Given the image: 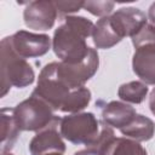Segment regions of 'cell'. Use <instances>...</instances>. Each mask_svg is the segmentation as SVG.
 Listing matches in <instances>:
<instances>
[{
    "mask_svg": "<svg viewBox=\"0 0 155 155\" xmlns=\"http://www.w3.org/2000/svg\"><path fill=\"white\" fill-rule=\"evenodd\" d=\"M94 24L82 16H67L54 30L52 50L61 62L75 64L85 59L91 47L86 39L92 35Z\"/></svg>",
    "mask_w": 155,
    "mask_h": 155,
    "instance_id": "cell-1",
    "label": "cell"
},
{
    "mask_svg": "<svg viewBox=\"0 0 155 155\" xmlns=\"http://www.w3.org/2000/svg\"><path fill=\"white\" fill-rule=\"evenodd\" d=\"M0 58H1V93L4 97L8 90L13 87L23 88L34 82L35 73L33 67L27 59L18 56L11 46L10 38L6 36L0 44Z\"/></svg>",
    "mask_w": 155,
    "mask_h": 155,
    "instance_id": "cell-2",
    "label": "cell"
},
{
    "mask_svg": "<svg viewBox=\"0 0 155 155\" xmlns=\"http://www.w3.org/2000/svg\"><path fill=\"white\" fill-rule=\"evenodd\" d=\"M102 125L92 113H75L59 119L62 137L73 144H85L86 147L97 142Z\"/></svg>",
    "mask_w": 155,
    "mask_h": 155,
    "instance_id": "cell-3",
    "label": "cell"
},
{
    "mask_svg": "<svg viewBox=\"0 0 155 155\" xmlns=\"http://www.w3.org/2000/svg\"><path fill=\"white\" fill-rule=\"evenodd\" d=\"M15 116L21 131L40 132L50 125L59 121L53 114V109L41 98L31 94L15 108Z\"/></svg>",
    "mask_w": 155,
    "mask_h": 155,
    "instance_id": "cell-4",
    "label": "cell"
},
{
    "mask_svg": "<svg viewBox=\"0 0 155 155\" xmlns=\"http://www.w3.org/2000/svg\"><path fill=\"white\" fill-rule=\"evenodd\" d=\"M71 91L73 88L58 76L56 62H51L41 69L38 85L31 94L45 101L53 110H61Z\"/></svg>",
    "mask_w": 155,
    "mask_h": 155,
    "instance_id": "cell-5",
    "label": "cell"
},
{
    "mask_svg": "<svg viewBox=\"0 0 155 155\" xmlns=\"http://www.w3.org/2000/svg\"><path fill=\"white\" fill-rule=\"evenodd\" d=\"M58 76L70 87L79 88L85 85L98 70L99 57L94 48H90L87 56L84 61L75 64H69L64 62H56Z\"/></svg>",
    "mask_w": 155,
    "mask_h": 155,
    "instance_id": "cell-6",
    "label": "cell"
},
{
    "mask_svg": "<svg viewBox=\"0 0 155 155\" xmlns=\"http://www.w3.org/2000/svg\"><path fill=\"white\" fill-rule=\"evenodd\" d=\"M8 38L15 52L24 59L41 57L51 48V39L46 34H34L27 30H19Z\"/></svg>",
    "mask_w": 155,
    "mask_h": 155,
    "instance_id": "cell-7",
    "label": "cell"
},
{
    "mask_svg": "<svg viewBox=\"0 0 155 155\" xmlns=\"http://www.w3.org/2000/svg\"><path fill=\"white\" fill-rule=\"evenodd\" d=\"M58 11L53 1L36 0L27 5L23 19L28 28L34 30H48L53 27Z\"/></svg>",
    "mask_w": 155,
    "mask_h": 155,
    "instance_id": "cell-8",
    "label": "cell"
},
{
    "mask_svg": "<svg viewBox=\"0 0 155 155\" xmlns=\"http://www.w3.org/2000/svg\"><path fill=\"white\" fill-rule=\"evenodd\" d=\"M110 18L122 39L125 36L132 38L136 35L147 24L148 21L145 13L136 7H121L115 13H113Z\"/></svg>",
    "mask_w": 155,
    "mask_h": 155,
    "instance_id": "cell-9",
    "label": "cell"
},
{
    "mask_svg": "<svg viewBox=\"0 0 155 155\" xmlns=\"http://www.w3.org/2000/svg\"><path fill=\"white\" fill-rule=\"evenodd\" d=\"M29 151L31 155H63L65 143L62 139V134L52 126L38 132L31 138Z\"/></svg>",
    "mask_w": 155,
    "mask_h": 155,
    "instance_id": "cell-10",
    "label": "cell"
},
{
    "mask_svg": "<svg viewBox=\"0 0 155 155\" xmlns=\"http://www.w3.org/2000/svg\"><path fill=\"white\" fill-rule=\"evenodd\" d=\"M132 68L145 85H155V45L136 48L132 57Z\"/></svg>",
    "mask_w": 155,
    "mask_h": 155,
    "instance_id": "cell-11",
    "label": "cell"
},
{
    "mask_svg": "<svg viewBox=\"0 0 155 155\" xmlns=\"http://www.w3.org/2000/svg\"><path fill=\"white\" fill-rule=\"evenodd\" d=\"M136 110L127 103L111 101L102 110V119L104 124L117 130L127 126L136 116Z\"/></svg>",
    "mask_w": 155,
    "mask_h": 155,
    "instance_id": "cell-12",
    "label": "cell"
},
{
    "mask_svg": "<svg viewBox=\"0 0 155 155\" xmlns=\"http://www.w3.org/2000/svg\"><path fill=\"white\" fill-rule=\"evenodd\" d=\"M92 41L97 48H110L122 40V36L115 29L110 16L97 21L92 31Z\"/></svg>",
    "mask_w": 155,
    "mask_h": 155,
    "instance_id": "cell-13",
    "label": "cell"
},
{
    "mask_svg": "<svg viewBox=\"0 0 155 155\" xmlns=\"http://www.w3.org/2000/svg\"><path fill=\"white\" fill-rule=\"evenodd\" d=\"M0 119H1V153H8L13 148L21 130L16 121L13 108H2Z\"/></svg>",
    "mask_w": 155,
    "mask_h": 155,
    "instance_id": "cell-14",
    "label": "cell"
},
{
    "mask_svg": "<svg viewBox=\"0 0 155 155\" xmlns=\"http://www.w3.org/2000/svg\"><path fill=\"white\" fill-rule=\"evenodd\" d=\"M120 132L127 138L134 139L137 142H145L153 138L155 133V124L148 116L142 114H136L133 120L120 130Z\"/></svg>",
    "mask_w": 155,
    "mask_h": 155,
    "instance_id": "cell-15",
    "label": "cell"
},
{
    "mask_svg": "<svg viewBox=\"0 0 155 155\" xmlns=\"http://www.w3.org/2000/svg\"><path fill=\"white\" fill-rule=\"evenodd\" d=\"M103 155H148L139 142L127 137H114L103 149Z\"/></svg>",
    "mask_w": 155,
    "mask_h": 155,
    "instance_id": "cell-16",
    "label": "cell"
},
{
    "mask_svg": "<svg viewBox=\"0 0 155 155\" xmlns=\"http://www.w3.org/2000/svg\"><path fill=\"white\" fill-rule=\"evenodd\" d=\"M148 94V87L142 81H130L122 84L117 90V96L126 103L139 104Z\"/></svg>",
    "mask_w": 155,
    "mask_h": 155,
    "instance_id": "cell-17",
    "label": "cell"
},
{
    "mask_svg": "<svg viewBox=\"0 0 155 155\" xmlns=\"http://www.w3.org/2000/svg\"><path fill=\"white\" fill-rule=\"evenodd\" d=\"M90 101H91V91L87 87L82 86V87L75 88L71 91L70 96L63 104L61 111L70 113V114L80 113L88 105Z\"/></svg>",
    "mask_w": 155,
    "mask_h": 155,
    "instance_id": "cell-18",
    "label": "cell"
},
{
    "mask_svg": "<svg viewBox=\"0 0 155 155\" xmlns=\"http://www.w3.org/2000/svg\"><path fill=\"white\" fill-rule=\"evenodd\" d=\"M131 39H132V44H133L134 48H138L142 46L155 45V25L147 23Z\"/></svg>",
    "mask_w": 155,
    "mask_h": 155,
    "instance_id": "cell-19",
    "label": "cell"
},
{
    "mask_svg": "<svg viewBox=\"0 0 155 155\" xmlns=\"http://www.w3.org/2000/svg\"><path fill=\"white\" fill-rule=\"evenodd\" d=\"M115 6L114 1H84V6L82 8H85L86 11H88L91 15L93 16H98L101 18L109 16V13L113 11Z\"/></svg>",
    "mask_w": 155,
    "mask_h": 155,
    "instance_id": "cell-20",
    "label": "cell"
},
{
    "mask_svg": "<svg viewBox=\"0 0 155 155\" xmlns=\"http://www.w3.org/2000/svg\"><path fill=\"white\" fill-rule=\"evenodd\" d=\"M57 11L59 13H71L76 12L84 6V1H53Z\"/></svg>",
    "mask_w": 155,
    "mask_h": 155,
    "instance_id": "cell-21",
    "label": "cell"
},
{
    "mask_svg": "<svg viewBox=\"0 0 155 155\" xmlns=\"http://www.w3.org/2000/svg\"><path fill=\"white\" fill-rule=\"evenodd\" d=\"M74 155H103V153H102V150H101V149L87 147L86 149H82V150L76 151Z\"/></svg>",
    "mask_w": 155,
    "mask_h": 155,
    "instance_id": "cell-22",
    "label": "cell"
},
{
    "mask_svg": "<svg viewBox=\"0 0 155 155\" xmlns=\"http://www.w3.org/2000/svg\"><path fill=\"white\" fill-rule=\"evenodd\" d=\"M148 18L151 21L153 25H155V2H153L148 10Z\"/></svg>",
    "mask_w": 155,
    "mask_h": 155,
    "instance_id": "cell-23",
    "label": "cell"
},
{
    "mask_svg": "<svg viewBox=\"0 0 155 155\" xmlns=\"http://www.w3.org/2000/svg\"><path fill=\"white\" fill-rule=\"evenodd\" d=\"M149 108H150L151 113L155 115V88L151 91L150 97H149Z\"/></svg>",
    "mask_w": 155,
    "mask_h": 155,
    "instance_id": "cell-24",
    "label": "cell"
},
{
    "mask_svg": "<svg viewBox=\"0 0 155 155\" xmlns=\"http://www.w3.org/2000/svg\"><path fill=\"white\" fill-rule=\"evenodd\" d=\"M1 155H13V154H11V153L8 151V153H1Z\"/></svg>",
    "mask_w": 155,
    "mask_h": 155,
    "instance_id": "cell-25",
    "label": "cell"
}]
</instances>
